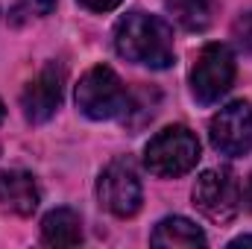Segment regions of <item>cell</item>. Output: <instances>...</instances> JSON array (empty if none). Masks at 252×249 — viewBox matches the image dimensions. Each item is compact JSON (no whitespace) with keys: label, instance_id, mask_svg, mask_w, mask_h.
Returning a JSON list of instances; mask_svg holds the SVG:
<instances>
[{"label":"cell","instance_id":"obj_1","mask_svg":"<svg viewBox=\"0 0 252 249\" xmlns=\"http://www.w3.org/2000/svg\"><path fill=\"white\" fill-rule=\"evenodd\" d=\"M115 50L126 62L147 64V67H170L176 59L173 32L170 27L147 12H129L115 27Z\"/></svg>","mask_w":252,"mask_h":249},{"label":"cell","instance_id":"obj_2","mask_svg":"<svg viewBox=\"0 0 252 249\" xmlns=\"http://www.w3.org/2000/svg\"><path fill=\"white\" fill-rule=\"evenodd\" d=\"M199 161V141L188 126H167L156 138H150L144 150V164L150 173L161 179H176L193 170Z\"/></svg>","mask_w":252,"mask_h":249},{"label":"cell","instance_id":"obj_3","mask_svg":"<svg viewBox=\"0 0 252 249\" xmlns=\"http://www.w3.org/2000/svg\"><path fill=\"white\" fill-rule=\"evenodd\" d=\"M126 100H129L126 85L109 64H97L85 70L76 85V106L91 121H109L124 115Z\"/></svg>","mask_w":252,"mask_h":249},{"label":"cell","instance_id":"obj_4","mask_svg":"<svg viewBox=\"0 0 252 249\" xmlns=\"http://www.w3.org/2000/svg\"><path fill=\"white\" fill-rule=\"evenodd\" d=\"M235 82V56L226 44H208L190 67V91L196 103H217Z\"/></svg>","mask_w":252,"mask_h":249},{"label":"cell","instance_id":"obj_5","mask_svg":"<svg viewBox=\"0 0 252 249\" xmlns=\"http://www.w3.org/2000/svg\"><path fill=\"white\" fill-rule=\"evenodd\" d=\"M193 205L214 223H229L241 211V185L232 170L217 167L199 173L193 185Z\"/></svg>","mask_w":252,"mask_h":249},{"label":"cell","instance_id":"obj_6","mask_svg":"<svg viewBox=\"0 0 252 249\" xmlns=\"http://www.w3.org/2000/svg\"><path fill=\"white\" fill-rule=\"evenodd\" d=\"M97 196H100V205L106 211H112L115 217H132L144 199L141 179H138L132 161H124V158L112 161L97 179Z\"/></svg>","mask_w":252,"mask_h":249},{"label":"cell","instance_id":"obj_7","mask_svg":"<svg viewBox=\"0 0 252 249\" xmlns=\"http://www.w3.org/2000/svg\"><path fill=\"white\" fill-rule=\"evenodd\" d=\"M211 144L223 156H247L252 150V106L235 100L211 118Z\"/></svg>","mask_w":252,"mask_h":249},{"label":"cell","instance_id":"obj_8","mask_svg":"<svg viewBox=\"0 0 252 249\" xmlns=\"http://www.w3.org/2000/svg\"><path fill=\"white\" fill-rule=\"evenodd\" d=\"M62 94H64V70L56 62L44 64L38 70L35 79H30V85L21 94V109L24 118L30 124H44L53 118V112L62 106Z\"/></svg>","mask_w":252,"mask_h":249},{"label":"cell","instance_id":"obj_9","mask_svg":"<svg viewBox=\"0 0 252 249\" xmlns=\"http://www.w3.org/2000/svg\"><path fill=\"white\" fill-rule=\"evenodd\" d=\"M0 202L3 208L27 217L38 208V185L27 170H3L0 173Z\"/></svg>","mask_w":252,"mask_h":249},{"label":"cell","instance_id":"obj_10","mask_svg":"<svg viewBox=\"0 0 252 249\" xmlns=\"http://www.w3.org/2000/svg\"><path fill=\"white\" fill-rule=\"evenodd\" d=\"M153 247H164V249H196L205 247V232L199 226H193L188 217H164L150 238Z\"/></svg>","mask_w":252,"mask_h":249},{"label":"cell","instance_id":"obj_11","mask_svg":"<svg viewBox=\"0 0 252 249\" xmlns=\"http://www.w3.org/2000/svg\"><path fill=\"white\" fill-rule=\"evenodd\" d=\"M41 238L50 247H76L82 241V220L70 208H56L41 220Z\"/></svg>","mask_w":252,"mask_h":249},{"label":"cell","instance_id":"obj_12","mask_svg":"<svg viewBox=\"0 0 252 249\" xmlns=\"http://www.w3.org/2000/svg\"><path fill=\"white\" fill-rule=\"evenodd\" d=\"M164 6L173 15V21L185 27L188 32H202L211 27L214 0H164Z\"/></svg>","mask_w":252,"mask_h":249},{"label":"cell","instance_id":"obj_13","mask_svg":"<svg viewBox=\"0 0 252 249\" xmlns=\"http://www.w3.org/2000/svg\"><path fill=\"white\" fill-rule=\"evenodd\" d=\"M56 9V0H18L12 6V24H24L32 18H44Z\"/></svg>","mask_w":252,"mask_h":249},{"label":"cell","instance_id":"obj_14","mask_svg":"<svg viewBox=\"0 0 252 249\" xmlns=\"http://www.w3.org/2000/svg\"><path fill=\"white\" fill-rule=\"evenodd\" d=\"M235 38H238V44L244 47V50H250L252 53V9L247 15H241L238 21H235Z\"/></svg>","mask_w":252,"mask_h":249},{"label":"cell","instance_id":"obj_15","mask_svg":"<svg viewBox=\"0 0 252 249\" xmlns=\"http://www.w3.org/2000/svg\"><path fill=\"white\" fill-rule=\"evenodd\" d=\"M79 3L91 12H112L115 6H121V0H79Z\"/></svg>","mask_w":252,"mask_h":249},{"label":"cell","instance_id":"obj_16","mask_svg":"<svg viewBox=\"0 0 252 249\" xmlns=\"http://www.w3.org/2000/svg\"><path fill=\"white\" fill-rule=\"evenodd\" d=\"M229 247H252V235H244V238H235Z\"/></svg>","mask_w":252,"mask_h":249},{"label":"cell","instance_id":"obj_17","mask_svg":"<svg viewBox=\"0 0 252 249\" xmlns=\"http://www.w3.org/2000/svg\"><path fill=\"white\" fill-rule=\"evenodd\" d=\"M247 202H250V208H252V179H250V190H247Z\"/></svg>","mask_w":252,"mask_h":249},{"label":"cell","instance_id":"obj_18","mask_svg":"<svg viewBox=\"0 0 252 249\" xmlns=\"http://www.w3.org/2000/svg\"><path fill=\"white\" fill-rule=\"evenodd\" d=\"M3 115H6V109H3V100H0V124H3Z\"/></svg>","mask_w":252,"mask_h":249}]
</instances>
